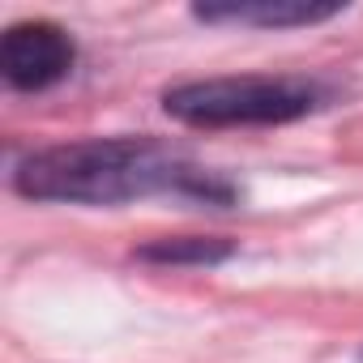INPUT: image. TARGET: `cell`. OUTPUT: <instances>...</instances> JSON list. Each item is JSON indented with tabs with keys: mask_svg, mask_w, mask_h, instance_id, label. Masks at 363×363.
Listing matches in <instances>:
<instances>
[{
	"mask_svg": "<svg viewBox=\"0 0 363 363\" xmlns=\"http://www.w3.org/2000/svg\"><path fill=\"white\" fill-rule=\"evenodd\" d=\"M162 107L197 128L218 124H282L316 107V86L291 77H214L167 90Z\"/></svg>",
	"mask_w": 363,
	"mask_h": 363,
	"instance_id": "cell-2",
	"label": "cell"
},
{
	"mask_svg": "<svg viewBox=\"0 0 363 363\" xmlns=\"http://www.w3.org/2000/svg\"><path fill=\"white\" fill-rule=\"evenodd\" d=\"M231 252H235L231 240H201V235L158 240V244H145L141 248L145 261H162V265H214V261H227Z\"/></svg>",
	"mask_w": 363,
	"mask_h": 363,
	"instance_id": "cell-5",
	"label": "cell"
},
{
	"mask_svg": "<svg viewBox=\"0 0 363 363\" xmlns=\"http://www.w3.org/2000/svg\"><path fill=\"white\" fill-rule=\"evenodd\" d=\"M18 193L35 201H90V206H116L145 193L227 197V189H218L206 171L137 137L73 141V145L39 150L18 167Z\"/></svg>",
	"mask_w": 363,
	"mask_h": 363,
	"instance_id": "cell-1",
	"label": "cell"
},
{
	"mask_svg": "<svg viewBox=\"0 0 363 363\" xmlns=\"http://www.w3.org/2000/svg\"><path fill=\"white\" fill-rule=\"evenodd\" d=\"M73 39L52 22H22L5 35L0 69L13 90H48L73 69Z\"/></svg>",
	"mask_w": 363,
	"mask_h": 363,
	"instance_id": "cell-3",
	"label": "cell"
},
{
	"mask_svg": "<svg viewBox=\"0 0 363 363\" xmlns=\"http://www.w3.org/2000/svg\"><path fill=\"white\" fill-rule=\"evenodd\" d=\"M201 22H244V26H312L337 13V5L308 0H240V5H197Z\"/></svg>",
	"mask_w": 363,
	"mask_h": 363,
	"instance_id": "cell-4",
	"label": "cell"
}]
</instances>
